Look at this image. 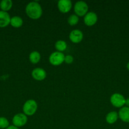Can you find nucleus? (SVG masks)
<instances>
[{
	"label": "nucleus",
	"mask_w": 129,
	"mask_h": 129,
	"mask_svg": "<svg viewBox=\"0 0 129 129\" xmlns=\"http://www.w3.org/2000/svg\"><path fill=\"white\" fill-rule=\"evenodd\" d=\"M25 12L28 17L32 20H37L42 15V8L39 3L32 1L27 4L25 8Z\"/></svg>",
	"instance_id": "1"
},
{
	"label": "nucleus",
	"mask_w": 129,
	"mask_h": 129,
	"mask_svg": "<svg viewBox=\"0 0 129 129\" xmlns=\"http://www.w3.org/2000/svg\"><path fill=\"white\" fill-rule=\"evenodd\" d=\"M37 110V103L34 100H28L23 106V112L27 116H32Z\"/></svg>",
	"instance_id": "2"
},
{
	"label": "nucleus",
	"mask_w": 129,
	"mask_h": 129,
	"mask_svg": "<svg viewBox=\"0 0 129 129\" xmlns=\"http://www.w3.org/2000/svg\"><path fill=\"white\" fill-rule=\"evenodd\" d=\"M89 6L85 1H77L74 6V11L78 16H84L88 13Z\"/></svg>",
	"instance_id": "3"
},
{
	"label": "nucleus",
	"mask_w": 129,
	"mask_h": 129,
	"mask_svg": "<svg viewBox=\"0 0 129 129\" xmlns=\"http://www.w3.org/2000/svg\"><path fill=\"white\" fill-rule=\"evenodd\" d=\"M64 55L63 52L56 51L52 53L49 57V61L53 66H59L64 62Z\"/></svg>",
	"instance_id": "4"
},
{
	"label": "nucleus",
	"mask_w": 129,
	"mask_h": 129,
	"mask_svg": "<svg viewBox=\"0 0 129 129\" xmlns=\"http://www.w3.org/2000/svg\"><path fill=\"white\" fill-rule=\"evenodd\" d=\"M126 99L120 93H114L111 96L110 102L113 107L116 108H122L125 105Z\"/></svg>",
	"instance_id": "5"
},
{
	"label": "nucleus",
	"mask_w": 129,
	"mask_h": 129,
	"mask_svg": "<svg viewBox=\"0 0 129 129\" xmlns=\"http://www.w3.org/2000/svg\"><path fill=\"white\" fill-rule=\"evenodd\" d=\"M28 120L27 116L25 115L24 113H19L15 115L12 118V123L14 126L20 128L23 127L27 123Z\"/></svg>",
	"instance_id": "6"
},
{
	"label": "nucleus",
	"mask_w": 129,
	"mask_h": 129,
	"mask_svg": "<svg viewBox=\"0 0 129 129\" xmlns=\"http://www.w3.org/2000/svg\"><path fill=\"white\" fill-rule=\"evenodd\" d=\"M58 10L62 13H67L72 7V3L70 0H59L58 1Z\"/></svg>",
	"instance_id": "7"
},
{
	"label": "nucleus",
	"mask_w": 129,
	"mask_h": 129,
	"mask_svg": "<svg viewBox=\"0 0 129 129\" xmlns=\"http://www.w3.org/2000/svg\"><path fill=\"white\" fill-rule=\"evenodd\" d=\"M97 15L96 13L90 11L88 12L83 18V22L85 25L88 26H92L94 25L97 21Z\"/></svg>",
	"instance_id": "8"
},
{
	"label": "nucleus",
	"mask_w": 129,
	"mask_h": 129,
	"mask_svg": "<svg viewBox=\"0 0 129 129\" xmlns=\"http://www.w3.org/2000/svg\"><path fill=\"white\" fill-rule=\"evenodd\" d=\"M83 35L81 30L78 29L73 30L70 33L69 39L71 42L74 44H78L83 40Z\"/></svg>",
	"instance_id": "9"
},
{
	"label": "nucleus",
	"mask_w": 129,
	"mask_h": 129,
	"mask_svg": "<svg viewBox=\"0 0 129 129\" xmlns=\"http://www.w3.org/2000/svg\"><path fill=\"white\" fill-rule=\"evenodd\" d=\"M32 77L36 81H42L46 78V72L42 68H35L32 71Z\"/></svg>",
	"instance_id": "10"
},
{
	"label": "nucleus",
	"mask_w": 129,
	"mask_h": 129,
	"mask_svg": "<svg viewBox=\"0 0 129 129\" xmlns=\"http://www.w3.org/2000/svg\"><path fill=\"white\" fill-rule=\"evenodd\" d=\"M11 17L8 12L0 11V28H5L10 24Z\"/></svg>",
	"instance_id": "11"
},
{
	"label": "nucleus",
	"mask_w": 129,
	"mask_h": 129,
	"mask_svg": "<svg viewBox=\"0 0 129 129\" xmlns=\"http://www.w3.org/2000/svg\"><path fill=\"white\" fill-rule=\"evenodd\" d=\"M118 117L124 122L129 123V107H123L118 112Z\"/></svg>",
	"instance_id": "12"
},
{
	"label": "nucleus",
	"mask_w": 129,
	"mask_h": 129,
	"mask_svg": "<svg viewBox=\"0 0 129 129\" xmlns=\"http://www.w3.org/2000/svg\"><path fill=\"white\" fill-rule=\"evenodd\" d=\"M118 114L116 112H110L106 115V121L109 124H113L117 121Z\"/></svg>",
	"instance_id": "13"
},
{
	"label": "nucleus",
	"mask_w": 129,
	"mask_h": 129,
	"mask_svg": "<svg viewBox=\"0 0 129 129\" xmlns=\"http://www.w3.org/2000/svg\"><path fill=\"white\" fill-rule=\"evenodd\" d=\"M13 6V2L11 0H2L0 2V8L1 11L8 12L11 9Z\"/></svg>",
	"instance_id": "14"
},
{
	"label": "nucleus",
	"mask_w": 129,
	"mask_h": 129,
	"mask_svg": "<svg viewBox=\"0 0 129 129\" xmlns=\"http://www.w3.org/2000/svg\"><path fill=\"white\" fill-rule=\"evenodd\" d=\"M24 23L22 18L20 16H15L11 18L10 20V25L14 28H20L21 27Z\"/></svg>",
	"instance_id": "15"
},
{
	"label": "nucleus",
	"mask_w": 129,
	"mask_h": 129,
	"mask_svg": "<svg viewBox=\"0 0 129 129\" xmlns=\"http://www.w3.org/2000/svg\"><path fill=\"white\" fill-rule=\"evenodd\" d=\"M40 60V54L37 51H33L29 55V60L32 64H37Z\"/></svg>",
	"instance_id": "16"
},
{
	"label": "nucleus",
	"mask_w": 129,
	"mask_h": 129,
	"mask_svg": "<svg viewBox=\"0 0 129 129\" xmlns=\"http://www.w3.org/2000/svg\"><path fill=\"white\" fill-rule=\"evenodd\" d=\"M54 47H55V49H56L57 51L59 52H63L67 49V44L64 40H59L55 43Z\"/></svg>",
	"instance_id": "17"
},
{
	"label": "nucleus",
	"mask_w": 129,
	"mask_h": 129,
	"mask_svg": "<svg viewBox=\"0 0 129 129\" xmlns=\"http://www.w3.org/2000/svg\"><path fill=\"white\" fill-rule=\"evenodd\" d=\"M67 21H68V23L70 26H75L78 23L79 18H78V16L77 15H76L75 14H73L68 17Z\"/></svg>",
	"instance_id": "18"
},
{
	"label": "nucleus",
	"mask_w": 129,
	"mask_h": 129,
	"mask_svg": "<svg viewBox=\"0 0 129 129\" xmlns=\"http://www.w3.org/2000/svg\"><path fill=\"white\" fill-rule=\"evenodd\" d=\"M10 126V123L8 119L5 117H0V128L6 129Z\"/></svg>",
	"instance_id": "19"
},
{
	"label": "nucleus",
	"mask_w": 129,
	"mask_h": 129,
	"mask_svg": "<svg viewBox=\"0 0 129 129\" xmlns=\"http://www.w3.org/2000/svg\"><path fill=\"white\" fill-rule=\"evenodd\" d=\"M73 57L71 55H67L64 56V62H65L67 64H72V62H73Z\"/></svg>",
	"instance_id": "20"
},
{
	"label": "nucleus",
	"mask_w": 129,
	"mask_h": 129,
	"mask_svg": "<svg viewBox=\"0 0 129 129\" xmlns=\"http://www.w3.org/2000/svg\"><path fill=\"white\" fill-rule=\"evenodd\" d=\"M6 129H19V128L15 127V126H14L13 125H10L8 127V128H6Z\"/></svg>",
	"instance_id": "21"
},
{
	"label": "nucleus",
	"mask_w": 129,
	"mask_h": 129,
	"mask_svg": "<svg viewBox=\"0 0 129 129\" xmlns=\"http://www.w3.org/2000/svg\"><path fill=\"white\" fill-rule=\"evenodd\" d=\"M125 105H126V107H129V98H127L125 101Z\"/></svg>",
	"instance_id": "22"
},
{
	"label": "nucleus",
	"mask_w": 129,
	"mask_h": 129,
	"mask_svg": "<svg viewBox=\"0 0 129 129\" xmlns=\"http://www.w3.org/2000/svg\"><path fill=\"white\" fill-rule=\"evenodd\" d=\"M126 68H127L128 70L129 71V62L127 63V64H126Z\"/></svg>",
	"instance_id": "23"
}]
</instances>
